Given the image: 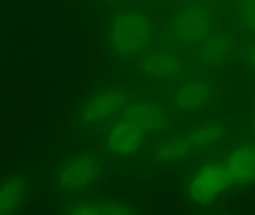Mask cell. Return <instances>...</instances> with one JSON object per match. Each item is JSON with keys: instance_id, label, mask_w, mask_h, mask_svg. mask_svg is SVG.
<instances>
[{"instance_id": "obj_1", "label": "cell", "mask_w": 255, "mask_h": 215, "mask_svg": "<svg viewBox=\"0 0 255 215\" xmlns=\"http://www.w3.org/2000/svg\"><path fill=\"white\" fill-rule=\"evenodd\" d=\"M153 34L154 27L149 18L133 9H123L112 18L109 38L118 53L130 56L146 49Z\"/></svg>"}, {"instance_id": "obj_2", "label": "cell", "mask_w": 255, "mask_h": 215, "mask_svg": "<svg viewBox=\"0 0 255 215\" xmlns=\"http://www.w3.org/2000/svg\"><path fill=\"white\" fill-rule=\"evenodd\" d=\"M213 23L212 11L205 3H188L171 20L166 31V40L175 47L199 45L212 33Z\"/></svg>"}, {"instance_id": "obj_3", "label": "cell", "mask_w": 255, "mask_h": 215, "mask_svg": "<svg viewBox=\"0 0 255 215\" xmlns=\"http://www.w3.org/2000/svg\"><path fill=\"white\" fill-rule=\"evenodd\" d=\"M226 136V128L220 122L208 123L182 136L168 140L156 151L157 160L173 162L202 153L220 144Z\"/></svg>"}, {"instance_id": "obj_4", "label": "cell", "mask_w": 255, "mask_h": 215, "mask_svg": "<svg viewBox=\"0 0 255 215\" xmlns=\"http://www.w3.org/2000/svg\"><path fill=\"white\" fill-rule=\"evenodd\" d=\"M232 186L223 163H211L199 168L190 178L187 193L198 205L211 204Z\"/></svg>"}, {"instance_id": "obj_5", "label": "cell", "mask_w": 255, "mask_h": 215, "mask_svg": "<svg viewBox=\"0 0 255 215\" xmlns=\"http://www.w3.org/2000/svg\"><path fill=\"white\" fill-rule=\"evenodd\" d=\"M100 171V163L93 156H75L58 168L55 174V184L64 192H79L91 186Z\"/></svg>"}, {"instance_id": "obj_6", "label": "cell", "mask_w": 255, "mask_h": 215, "mask_svg": "<svg viewBox=\"0 0 255 215\" xmlns=\"http://www.w3.org/2000/svg\"><path fill=\"white\" fill-rule=\"evenodd\" d=\"M148 132L137 123L120 115L105 138L106 148L117 156H130L143 145Z\"/></svg>"}, {"instance_id": "obj_7", "label": "cell", "mask_w": 255, "mask_h": 215, "mask_svg": "<svg viewBox=\"0 0 255 215\" xmlns=\"http://www.w3.org/2000/svg\"><path fill=\"white\" fill-rule=\"evenodd\" d=\"M232 186L255 181V145H244L232 150L224 163Z\"/></svg>"}, {"instance_id": "obj_8", "label": "cell", "mask_w": 255, "mask_h": 215, "mask_svg": "<svg viewBox=\"0 0 255 215\" xmlns=\"http://www.w3.org/2000/svg\"><path fill=\"white\" fill-rule=\"evenodd\" d=\"M139 71L145 76L159 79H172L184 73L182 61L176 55L167 52H155L141 58Z\"/></svg>"}, {"instance_id": "obj_9", "label": "cell", "mask_w": 255, "mask_h": 215, "mask_svg": "<svg viewBox=\"0 0 255 215\" xmlns=\"http://www.w3.org/2000/svg\"><path fill=\"white\" fill-rule=\"evenodd\" d=\"M142 126L148 133L160 132L169 124V114L160 105L139 103L125 106L121 114Z\"/></svg>"}, {"instance_id": "obj_10", "label": "cell", "mask_w": 255, "mask_h": 215, "mask_svg": "<svg viewBox=\"0 0 255 215\" xmlns=\"http://www.w3.org/2000/svg\"><path fill=\"white\" fill-rule=\"evenodd\" d=\"M214 96V88L205 80L190 81L178 88L173 101L182 111H196L207 107Z\"/></svg>"}, {"instance_id": "obj_11", "label": "cell", "mask_w": 255, "mask_h": 215, "mask_svg": "<svg viewBox=\"0 0 255 215\" xmlns=\"http://www.w3.org/2000/svg\"><path fill=\"white\" fill-rule=\"evenodd\" d=\"M127 95L121 91H107L88 102L82 111V120L86 123H96L110 117L125 107Z\"/></svg>"}, {"instance_id": "obj_12", "label": "cell", "mask_w": 255, "mask_h": 215, "mask_svg": "<svg viewBox=\"0 0 255 215\" xmlns=\"http://www.w3.org/2000/svg\"><path fill=\"white\" fill-rule=\"evenodd\" d=\"M232 43L223 33H211L198 46L197 57L202 64L216 66L221 64L230 53Z\"/></svg>"}, {"instance_id": "obj_13", "label": "cell", "mask_w": 255, "mask_h": 215, "mask_svg": "<svg viewBox=\"0 0 255 215\" xmlns=\"http://www.w3.org/2000/svg\"><path fill=\"white\" fill-rule=\"evenodd\" d=\"M67 214L74 215H136L132 207L110 201H85L70 206Z\"/></svg>"}, {"instance_id": "obj_14", "label": "cell", "mask_w": 255, "mask_h": 215, "mask_svg": "<svg viewBox=\"0 0 255 215\" xmlns=\"http://www.w3.org/2000/svg\"><path fill=\"white\" fill-rule=\"evenodd\" d=\"M23 179L13 177L0 186V215L13 214L19 210L26 197Z\"/></svg>"}, {"instance_id": "obj_15", "label": "cell", "mask_w": 255, "mask_h": 215, "mask_svg": "<svg viewBox=\"0 0 255 215\" xmlns=\"http://www.w3.org/2000/svg\"><path fill=\"white\" fill-rule=\"evenodd\" d=\"M238 16L244 28L255 34V0H238Z\"/></svg>"}, {"instance_id": "obj_16", "label": "cell", "mask_w": 255, "mask_h": 215, "mask_svg": "<svg viewBox=\"0 0 255 215\" xmlns=\"http://www.w3.org/2000/svg\"><path fill=\"white\" fill-rule=\"evenodd\" d=\"M244 56L247 64L255 71V42L249 46Z\"/></svg>"}, {"instance_id": "obj_17", "label": "cell", "mask_w": 255, "mask_h": 215, "mask_svg": "<svg viewBox=\"0 0 255 215\" xmlns=\"http://www.w3.org/2000/svg\"><path fill=\"white\" fill-rule=\"evenodd\" d=\"M253 130H254L255 133V117L254 122H253Z\"/></svg>"}]
</instances>
